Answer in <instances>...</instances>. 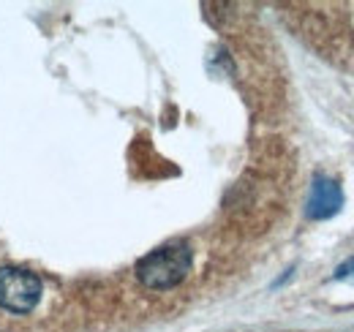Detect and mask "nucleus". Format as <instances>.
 I'll list each match as a JSON object with an SVG mask.
<instances>
[{
    "instance_id": "obj_1",
    "label": "nucleus",
    "mask_w": 354,
    "mask_h": 332,
    "mask_svg": "<svg viewBox=\"0 0 354 332\" xmlns=\"http://www.w3.org/2000/svg\"><path fill=\"white\" fill-rule=\"evenodd\" d=\"M191 264H194V253L185 243H167L136 261V278L147 289H172L185 281Z\"/></svg>"
},
{
    "instance_id": "obj_2",
    "label": "nucleus",
    "mask_w": 354,
    "mask_h": 332,
    "mask_svg": "<svg viewBox=\"0 0 354 332\" xmlns=\"http://www.w3.org/2000/svg\"><path fill=\"white\" fill-rule=\"evenodd\" d=\"M41 299V281L30 270L3 267L0 270V308L11 313H30Z\"/></svg>"
},
{
    "instance_id": "obj_3",
    "label": "nucleus",
    "mask_w": 354,
    "mask_h": 332,
    "mask_svg": "<svg viewBox=\"0 0 354 332\" xmlns=\"http://www.w3.org/2000/svg\"><path fill=\"white\" fill-rule=\"evenodd\" d=\"M344 205V194H341V185L330 177H313V185H310L308 194V205L306 212L313 221H324V218H333Z\"/></svg>"
},
{
    "instance_id": "obj_4",
    "label": "nucleus",
    "mask_w": 354,
    "mask_h": 332,
    "mask_svg": "<svg viewBox=\"0 0 354 332\" xmlns=\"http://www.w3.org/2000/svg\"><path fill=\"white\" fill-rule=\"evenodd\" d=\"M335 278H338V281H346V284H354V256L335 270Z\"/></svg>"
}]
</instances>
